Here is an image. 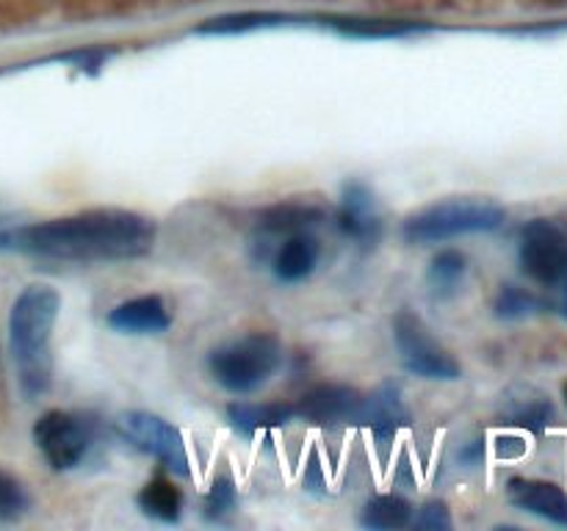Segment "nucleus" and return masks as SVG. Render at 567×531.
Masks as SVG:
<instances>
[{
    "label": "nucleus",
    "mask_w": 567,
    "mask_h": 531,
    "mask_svg": "<svg viewBox=\"0 0 567 531\" xmlns=\"http://www.w3.org/2000/svg\"><path fill=\"white\" fill-rule=\"evenodd\" d=\"M465 271H468V258H465L460 249H443L435 258L430 260V269H426V285L435 293L437 299H446L452 293H457V288L463 285Z\"/></svg>",
    "instance_id": "21"
},
{
    "label": "nucleus",
    "mask_w": 567,
    "mask_h": 531,
    "mask_svg": "<svg viewBox=\"0 0 567 531\" xmlns=\"http://www.w3.org/2000/svg\"><path fill=\"white\" fill-rule=\"evenodd\" d=\"M413 503L396 492H382L374 496L360 512V525L371 531H396L408 529L413 523Z\"/></svg>",
    "instance_id": "20"
},
{
    "label": "nucleus",
    "mask_w": 567,
    "mask_h": 531,
    "mask_svg": "<svg viewBox=\"0 0 567 531\" xmlns=\"http://www.w3.org/2000/svg\"><path fill=\"white\" fill-rule=\"evenodd\" d=\"M507 424L524 426L529 431H543L554 418V407L551 402H546L543 396L537 398H515L507 409Z\"/></svg>",
    "instance_id": "23"
},
{
    "label": "nucleus",
    "mask_w": 567,
    "mask_h": 531,
    "mask_svg": "<svg viewBox=\"0 0 567 531\" xmlns=\"http://www.w3.org/2000/svg\"><path fill=\"white\" fill-rule=\"evenodd\" d=\"M105 324L120 335H161L172 326V315L158 293H144L116 304L105 315Z\"/></svg>",
    "instance_id": "14"
},
{
    "label": "nucleus",
    "mask_w": 567,
    "mask_h": 531,
    "mask_svg": "<svg viewBox=\"0 0 567 531\" xmlns=\"http://www.w3.org/2000/svg\"><path fill=\"white\" fill-rule=\"evenodd\" d=\"M360 426L371 429L380 446H388L404 426L410 424L408 404L402 398V387L396 382H382L374 391L365 393L363 413H360Z\"/></svg>",
    "instance_id": "12"
},
{
    "label": "nucleus",
    "mask_w": 567,
    "mask_h": 531,
    "mask_svg": "<svg viewBox=\"0 0 567 531\" xmlns=\"http://www.w3.org/2000/svg\"><path fill=\"white\" fill-rule=\"evenodd\" d=\"M563 398H565V404H567V385L563 387Z\"/></svg>",
    "instance_id": "31"
},
{
    "label": "nucleus",
    "mask_w": 567,
    "mask_h": 531,
    "mask_svg": "<svg viewBox=\"0 0 567 531\" xmlns=\"http://www.w3.org/2000/svg\"><path fill=\"white\" fill-rule=\"evenodd\" d=\"M136 507L144 518H153L164 525L181 523L183 518V490L166 476H155L138 490Z\"/></svg>",
    "instance_id": "18"
},
{
    "label": "nucleus",
    "mask_w": 567,
    "mask_h": 531,
    "mask_svg": "<svg viewBox=\"0 0 567 531\" xmlns=\"http://www.w3.org/2000/svg\"><path fill=\"white\" fill-rule=\"evenodd\" d=\"M116 431L133 448H138L147 457L158 459L169 473L181 476V479L192 476V459H188L183 431L175 424L161 418V415L144 413V409H131V413H122L116 418Z\"/></svg>",
    "instance_id": "7"
},
{
    "label": "nucleus",
    "mask_w": 567,
    "mask_h": 531,
    "mask_svg": "<svg viewBox=\"0 0 567 531\" xmlns=\"http://www.w3.org/2000/svg\"><path fill=\"white\" fill-rule=\"evenodd\" d=\"M482 459H485V442H482V440L468 442V446H465L463 451H460V462L468 465V468H474V465H480Z\"/></svg>",
    "instance_id": "28"
},
{
    "label": "nucleus",
    "mask_w": 567,
    "mask_h": 531,
    "mask_svg": "<svg viewBox=\"0 0 567 531\" xmlns=\"http://www.w3.org/2000/svg\"><path fill=\"white\" fill-rule=\"evenodd\" d=\"M321 25L343 39H404L432 31V25H426V22L371 20V17H324Z\"/></svg>",
    "instance_id": "17"
},
{
    "label": "nucleus",
    "mask_w": 567,
    "mask_h": 531,
    "mask_svg": "<svg viewBox=\"0 0 567 531\" xmlns=\"http://www.w3.org/2000/svg\"><path fill=\"white\" fill-rule=\"evenodd\" d=\"M518 260L524 274L543 288H557L567 271V221L540 216L520 230Z\"/></svg>",
    "instance_id": "8"
},
{
    "label": "nucleus",
    "mask_w": 567,
    "mask_h": 531,
    "mask_svg": "<svg viewBox=\"0 0 567 531\" xmlns=\"http://www.w3.org/2000/svg\"><path fill=\"white\" fill-rule=\"evenodd\" d=\"M297 20L299 17L282 14V11H241V14H221L214 17V20H205L197 28V33H208V37H236V33L291 25Z\"/></svg>",
    "instance_id": "19"
},
{
    "label": "nucleus",
    "mask_w": 567,
    "mask_h": 531,
    "mask_svg": "<svg viewBox=\"0 0 567 531\" xmlns=\"http://www.w3.org/2000/svg\"><path fill=\"white\" fill-rule=\"evenodd\" d=\"M507 221V208L487 197H446L413 210L402 225V238L410 247L452 241L480 232H496Z\"/></svg>",
    "instance_id": "3"
},
{
    "label": "nucleus",
    "mask_w": 567,
    "mask_h": 531,
    "mask_svg": "<svg viewBox=\"0 0 567 531\" xmlns=\"http://www.w3.org/2000/svg\"><path fill=\"white\" fill-rule=\"evenodd\" d=\"M61 313V293L53 285L33 282L14 299L9 313V348L17 382L25 398H39L53 382L55 321Z\"/></svg>",
    "instance_id": "2"
},
{
    "label": "nucleus",
    "mask_w": 567,
    "mask_h": 531,
    "mask_svg": "<svg viewBox=\"0 0 567 531\" xmlns=\"http://www.w3.org/2000/svg\"><path fill=\"white\" fill-rule=\"evenodd\" d=\"M324 219L327 210L316 202H305V199H282V202L269 205V208L260 210L252 238H249L252 260L255 263H269L271 252H275L282 238L293 236V232L313 230Z\"/></svg>",
    "instance_id": "9"
},
{
    "label": "nucleus",
    "mask_w": 567,
    "mask_h": 531,
    "mask_svg": "<svg viewBox=\"0 0 567 531\" xmlns=\"http://www.w3.org/2000/svg\"><path fill=\"white\" fill-rule=\"evenodd\" d=\"M116 50L111 48H86V50H72V53L64 55V61H70L75 70L86 72V75H97L105 64L111 61Z\"/></svg>",
    "instance_id": "27"
},
{
    "label": "nucleus",
    "mask_w": 567,
    "mask_h": 531,
    "mask_svg": "<svg viewBox=\"0 0 567 531\" xmlns=\"http://www.w3.org/2000/svg\"><path fill=\"white\" fill-rule=\"evenodd\" d=\"M297 418L293 404L282 402H230L227 404V420L233 429L244 437H255L258 431L266 429H280V426L291 424Z\"/></svg>",
    "instance_id": "16"
},
{
    "label": "nucleus",
    "mask_w": 567,
    "mask_h": 531,
    "mask_svg": "<svg viewBox=\"0 0 567 531\" xmlns=\"http://www.w3.org/2000/svg\"><path fill=\"white\" fill-rule=\"evenodd\" d=\"M321 260V241L313 236V230L293 232L282 238L277 249L271 252V274L282 285H297L305 282L316 271Z\"/></svg>",
    "instance_id": "15"
},
{
    "label": "nucleus",
    "mask_w": 567,
    "mask_h": 531,
    "mask_svg": "<svg viewBox=\"0 0 567 531\" xmlns=\"http://www.w3.org/2000/svg\"><path fill=\"white\" fill-rule=\"evenodd\" d=\"M507 501L520 512L567 529V492L554 481L515 476L507 481Z\"/></svg>",
    "instance_id": "13"
},
{
    "label": "nucleus",
    "mask_w": 567,
    "mask_h": 531,
    "mask_svg": "<svg viewBox=\"0 0 567 531\" xmlns=\"http://www.w3.org/2000/svg\"><path fill=\"white\" fill-rule=\"evenodd\" d=\"M365 393L358 387L336 385V382H324L316 385L293 404L297 418L310 420L319 426H341V424H358L360 413H363Z\"/></svg>",
    "instance_id": "11"
},
{
    "label": "nucleus",
    "mask_w": 567,
    "mask_h": 531,
    "mask_svg": "<svg viewBox=\"0 0 567 531\" xmlns=\"http://www.w3.org/2000/svg\"><path fill=\"white\" fill-rule=\"evenodd\" d=\"M236 503H238L236 485H233L227 476L214 479V485L208 487V496H205L203 501V518L210 520V523H219V520H225L227 514L236 509Z\"/></svg>",
    "instance_id": "24"
},
{
    "label": "nucleus",
    "mask_w": 567,
    "mask_h": 531,
    "mask_svg": "<svg viewBox=\"0 0 567 531\" xmlns=\"http://www.w3.org/2000/svg\"><path fill=\"white\" fill-rule=\"evenodd\" d=\"M543 6H567V0H537Z\"/></svg>",
    "instance_id": "30"
},
{
    "label": "nucleus",
    "mask_w": 567,
    "mask_h": 531,
    "mask_svg": "<svg viewBox=\"0 0 567 531\" xmlns=\"http://www.w3.org/2000/svg\"><path fill=\"white\" fill-rule=\"evenodd\" d=\"M413 525L426 531H446L452 529V514L443 501H426L419 512H413Z\"/></svg>",
    "instance_id": "26"
},
{
    "label": "nucleus",
    "mask_w": 567,
    "mask_h": 531,
    "mask_svg": "<svg viewBox=\"0 0 567 531\" xmlns=\"http://www.w3.org/2000/svg\"><path fill=\"white\" fill-rule=\"evenodd\" d=\"M158 225L127 208H86L44 221L0 216V252L59 263H120L153 252Z\"/></svg>",
    "instance_id": "1"
},
{
    "label": "nucleus",
    "mask_w": 567,
    "mask_h": 531,
    "mask_svg": "<svg viewBox=\"0 0 567 531\" xmlns=\"http://www.w3.org/2000/svg\"><path fill=\"white\" fill-rule=\"evenodd\" d=\"M28 507H31V498H28L25 487L14 476L0 470V523L20 520L28 512Z\"/></svg>",
    "instance_id": "25"
},
{
    "label": "nucleus",
    "mask_w": 567,
    "mask_h": 531,
    "mask_svg": "<svg viewBox=\"0 0 567 531\" xmlns=\"http://www.w3.org/2000/svg\"><path fill=\"white\" fill-rule=\"evenodd\" d=\"M498 319L504 321H520V319H529V315L540 313L543 310V299L535 296L532 291L520 285H504L498 291L496 304H493Z\"/></svg>",
    "instance_id": "22"
},
{
    "label": "nucleus",
    "mask_w": 567,
    "mask_h": 531,
    "mask_svg": "<svg viewBox=\"0 0 567 531\" xmlns=\"http://www.w3.org/2000/svg\"><path fill=\"white\" fill-rule=\"evenodd\" d=\"M33 442L50 470L66 473L86 462L97 442V420L86 413L70 409H48L33 424Z\"/></svg>",
    "instance_id": "5"
},
{
    "label": "nucleus",
    "mask_w": 567,
    "mask_h": 531,
    "mask_svg": "<svg viewBox=\"0 0 567 531\" xmlns=\"http://www.w3.org/2000/svg\"><path fill=\"white\" fill-rule=\"evenodd\" d=\"M282 368V343L269 332L227 341L208 354V371L227 393L247 396L260 391Z\"/></svg>",
    "instance_id": "4"
},
{
    "label": "nucleus",
    "mask_w": 567,
    "mask_h": 531,
    "mask_svg": "<svg viewBox=\"0 0 567 531\" xmlns=\"http://www.w3.org/2000/svg\"><path fill=\"white\" fill-rule=\"evenodd\" d=\"M393 343L408 374L432 382H454L463 376L452 352L432 335L426 321L413 310H399L393 315Z\"/></svg>",
    "instance_id": "6"
},
{
    "label": "nucleus",
    "mask_w": 567,
    "mask_h": 531,
    "mask_svg": "<svg viewBox=\"0 0 567 531\" xmlns=\"http://www.w3.org/2000/svg\"><path fill=\"white\" fill-rule=\"evenodd\" d=\"M559 302H557V310H559V313H563L565 315V319H567V271H565V277H563V280H559Z\"/></svg>",
    "instance_id": "29"
},
{
    "label": "nucleus",
    "mask_w": 567,
    "mask_h": 531,
    "mask_svg": "<svg viewBox=\"0 0 567 531\" xmlns=\"http://www.w3.org/2000/svg\"><path fill=\"white\" fill-rule=\"evenodd\" d=\"M336 225L349 241L374 249L382 238V216L374 191L363 180H347L338 199Z\"/></svg>",
    "instance_id": "10"
}]
</instances>
